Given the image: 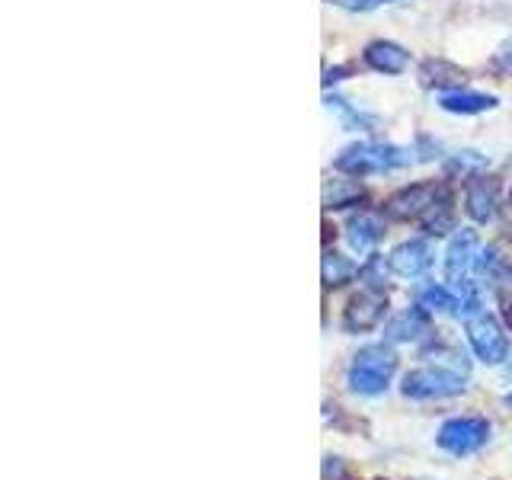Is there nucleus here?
<instances>
[{
  "label": "nucleus",
  "mask_w": 512,
  "mask_h": 480,
  "mask_svg": "<svg viewBox=\"0 0 512 480\" xmlns=\"http://www.w3.org/2000/svg\"><path fill=\"white\" fill-rule=\"evenodd\" d=\"M397 372V352L388 343L362 346L349 362L346 384L359 397H378L391 388V378Z\"/></svg>",
  "instance_id": "nucleus-1"
},
{
  "label": "nucleus",
  "mask_w": 512,
  "mask_h": 480,
  "mask_svg": "<svg viewBox=\"0 0 512 480\" xmlns=\"http://www.w3.org/2000/svg\"><path fill=\"white\" fill-rule=\"evenodd\" d=\"M410 160H413V154L404 148H394V144L359 141V144L343 148L340 157L333 160V167L349 176H372V173H384V170H400V167H407Z\"/></svg>",
  "instance_id": "nucleus-2"
},
{
  "label": "nucleus",
  "mask_w": 512,
  "mask_h": 480,
  "mask_svg": "<svg viewBox=\"0 0 512 480\" xmlns=\"http://www.w3.org/2000/svg\"><path fill=\"white\" fill-rule=\"evenodd\" d=\"M464 381H468V372H458L452 365L436 362L407 372L404 381H400V394L410 400H445V397H458L468 388Z\"/></svg>",
  "instance_id": "nucleus-3"
},
{
  "label": "nucleus",
  "mask_w": 512,
  "mask_h": 480,
  "mask_svg": "<svg viewBox=\"0 0 512 480\" xmlns=\"http://www.w3.org/2000/svg\"><path fill=\"white\" fill-rule=\"evenodd\" d=\"M490 432L493 426L487 416H452V420H445L439 426L436 445L455 458H468V455H477L480 448L490 442Z\"/></svg>",
  "instance_id": "nucleus-4"
},
{
  "label": "nucleus",
  "mask_w": 512,
  "mask_h": 480,
  "mask_svg": "<svg viewBox=\"0 0 512 480\" xmlns=\"http://www.w3.org/2000/svg\"><path fill=\"white\" fill-rule=\"evenodd\" d=\"M464 333H468V343L474 349V356L487 365H503L509 359V336L503 324L493 314H477L471 320H464Z\"/></svg>",
  "instance_id": "nucleus-5"
},
{
  "label": "nucleus",
  "mask_w": 512,
  "mask_h": 480,
  "mask_svg": "<svg viewBox=\"0 0 512 480\" xmlns=\"http://www.w3.org/2000/svg\"><path fill=\"white\" fill-rule=\"evenodd\" d=\"M384 314H388V298L384 292H372V288H362L356 298H349L346 314H343V327L349 333H365L381 327Z\"/></svg>",
  "instance_id": "nucleus-6"
},
{
  "label": "nucleus",
  "mask_w": 512,
  "mask_h": 480,
  "mask_svg": "<svg viewBox=\"0 0 512 480\" xmlns=\"http://www.w3.org/2000/svg\"><path fill=\"white\" fill-rule=\"evenodd\" d=\"M477 253H480L477 231L461 228L452 240H448V250H445V279L452 282V285L468 279V269L477 263Z\"/></svg>",
  "instance_id": "nucleus-7"
},
{
  "label": "nucleus",
  "mask_w": 512,
  "mask_h": 480,
  "mask_svg": "<svg viewBox=\"0 0 512 480\" xmlns=\"http://www.w3.org/2000/svg\"><path fill=\"white\" fill-rule=\"evenodd\" d=\"M391 263V272L400 279H416L423 276V272L432 266V244L423 237H413V240H404V244H397L388 256Z\"/></svg>",
  "instance_id": "nucleus-8"
},
{
  "label": "nucleus",
  "mask_w": 512,
  "mask_h": 480,
  "mask_svg": "<svg viewBox=\"0 0 512 480\" xmlns=\"http://www.w3.org/2000/svg\"><path fill=\"white\" fill-rule=\"evenodd\" d=\"M436 186L429 183H413V186H404L400 192H394V196L388 199V205H384V212H388L391 218L397 221H407V218H420L429 202L436 199Z\"/></svg>",
  "instance_id": "nucleus-9"
},
{
  "label": "nucleus",
  "mask_w": 512,
  "mask_h": 480,
  "mask_svg": "<svg viewBox=\"0 0 512 480\" xmlns=\"http://www.w3.org/2000/svg\"><path fill=\"white\" fill-rule=\"evenodd\" d=\"M496 205H500V186L490 176H477L468 183L464 192V212H468L477 224H487L496 218Z\"/></svg>",
  "instance_id": "nucleus-10"
},
{
  "label": "nucleus",
  "mask_w": 512,
  "mask_h": 480,
  "mask_svg": "<svg viewBox=\"0 0 512 480\" xmlns=\"http://www.w3.org/2000/svg\"><path fill=\"white\" fill-rule=\"evenodd\" d=\"M429 333V311H423L420 304L394 314L388 324H384V340L388 343H416Z\"/></svg>",
  "instance_id": "nucleus-11"
},
{
  "label": "nucleus",
  "mask_w": 512,
  "mask_h": 480,
  "mask_svg": "<svg viewBox=\"0 0 512 480\" xmlns=\"http://www.w3.org/2000/svg\"><path fill=\"white\" fill-rule=\"evenodd\" d=\"M384 234V221L375 212H359L346 221V240L356 253H368Z\"/></svg>",
  "instance_id": "nucleus-12"
},
{
  "label": "nucleus",
  "mask_w": 512,
  "mask_h": 480,
  "mask_svg": "<svg viewBox=\"0 0 512 480\" xmlns=\"http://www.w3.org/2000/svg\"><path fill=\"white\" fill-rule=\"evenodd\" d=\"M439 106L445 112H458V116H477L496 106V96L490 93H474V90H452L439 96Z\"/></svg>",
  "instance_id": "nucleus-13"
},
{
  "label": "nucleus",
  "mask_w": 512,
  "mask_h": 480,
  "mask_svg": "<svg viewBox=\"0 0 512 480\" xmlns=\"http://www.w3.org/2000/svg\"><path fill=\"white\" fill-rule=\"evenodd\" d=\"M365 61L368 68H375L381 74H400L407 68V52L397 42H372L365 48Z\"/></svg>",
  "instance_id": "nucleus-14"
},
{
  "label": "nucleus",
  "mask_w": 512,
  "mask_h": 480,
  "mask_svg": "<svg viewBox=\"0 0 512 480\" xmlns=\"http://www.w3.org/2000/svg\"><path fill=\"white\" fill-rule=\"evenodd\" d=\"M420 221H423V228H426V234H432V237H442V234H448L455 228V212H452V199L445 196V192H436V199L429 202V208L420 215Z\"/></svg>",
  "instance_id": "nucleus-15"
},
{
  "label": "nucleus",
  "mask_w": 512,
  "mask_h": 480,
  "mask_svg": "<svg viewBox=\"0 0 512 480\" xmlns=\"http://www.w3.org/2000/svg\"><path fill=\"white\" fill-rule=\"evenodd\" d=\"M416 304H420V308L429 311V314L458 317V311H461V298H458L455 288H448V285H426L420 292V298H416Z\"/></svg>",
  "instance_id": "nucleus-16"
},
{
  "label": "nucleus",
  "mask_w": 512,
  "mask_h": 480,
  "mask_svg": "<svg viewBox=\"0 0 512 480\" xmlns=\"http://www.w3.org/2000/svg\"><path fill=\"white\" fill-rule=\"evenodd\" d=\"M477 272L480 276L487 279V285H509L512 282V266L503 260L500 253H496L493 247H487V250H480L477 253Z\"/></svg>",
  "instance_id": "nucleus-17"
},
{
  "label": "nucleus",
  "mask_w": 512,
  "mask_h": 480,
  "mask_svg": "<svg viewBox=\"0 0 512 480\" xmlns=\"http://www.w3.org/2000/svg\"><path fill=\"white\" fill-rule=\"evenodd\" d=\"M359 272V266L349 260V256L336 253V250H327L324 253V285L327 288H340L346 282H352V276Z\"/></svg>",
  "instance_id": "nucleus-18"
},
{
  "label": "nucleus",
  "mask_w": 512,
  "mask_h": 480,
  "mask_svg": "<svg viewBox=\"0 0 512 480\" xmlns=\"http://www.w3.org/2000/svg\"><path fill=\"white\" fill-rule=\"evenodd\" d=\"M365 196L356 180H333L324 186V208H349Z\"/></svg>",
  "instance_id": "nucleus-19"
},
{
  "label": "nucleus",
  "mask_w": 512,
  "mask_h": 480,
  "mask_svg": "<svg viewBox=\"0 0 512 480\" xmlns=\"http://www.w3.org/2000/svg\"><path fill=\"white\" fill-rule=\"evenodd\" d=\"M423 84L429 87H458L464 84V71H458L455 64H445V61H429L423 64Z\"/></svg>",
  "instance_id": "nucleus-20"
},
{
  "label": "nucleus",
  "mask_w": 512,
  "mask_h": 480,
  "mask_svg": "<svg viewBox=\"0 0 512 480\" xmlns=\"http://www.w3.org/2000/svg\"><path fill=\"white\" fill-rule=\"evenodd\" d=\"M388 269L391 263H384V256L372 253V256H365V263L359 266V279L365 288H372V292H384V288H388Z\"/></svg>",
  "instance_id": "nucleus-21"
},
{
  "label": "nucleus",
  "mask_w": 512,
  "mask_h": 480,
  "mask_svg": "<svg viewBox=\"0 0 512 480\" xmlns=\"http://www.w3.org/2000/svg\"><path fill=\"white\" fill-rule=\"evenodd\" d=\"M487 160L480 157L477 151H461L458 157L448 160V173H468V170H480Z\"/></svg>",
  "instance_id": "nucleus-22"
},
{
  "label": "nucleus",
  "mask_w": 512,
  "mask_h": 480,
  "mask_svg": "<svg viewBox=\"0 0 512 480\" xmlns=\"http://www.w3.org/2000/svg\"><path fill=\"white\" fill-rule=\"evenodd\" d=\"M346 10H375L381 4H391V0H340Z\"/></svg>",
  "instance_id": "nucleus-23"
},
{
  "label": "nucleus",
  "mask_w": 512,
  "mask_h": 480,
  "mask_svg": "<svg viewBox=\"0 0 512 480\" xmlns=\"http://www.w3.org/2000/svg\"><path fill=\"white\" fill-rule=\"evenodd\" d=\"M500 64L506 71H512V42L509 45H503V52H500Z\"/></svg>",
  "instance_id": "nucleus-24"
},
{
  "label": "nucleus",
  "mask_w": 512,
  "mask_h": 480,
  "mask_svg": "<svg viewBox=\"0 0 512 480\" xmlns=\"http://www.w3.org/2000/svg\"><path fill=\"white\" fill-rule=\"evenodd\" d=\"M343 68H333V71H327V77H324V84H333V80H343Z\"/></svg>",
  "instance_id": "nucleus-25"
},
{
  "label": "nucleus",
  "mask_w": 512,
  "mask_h": 480,
  "mask_svg": "<svg viewBox=\"0 0 512 480\" xmlns=\"http://www.w3.org/2000/svg\"><path fill=\"white\" fill-rule=\"evenodd\" d=\"M506 404H509V407H512V394H509V397H506Z\"/></svg>",
  "instance_id": "nucleus-26"
}]
</instances>
